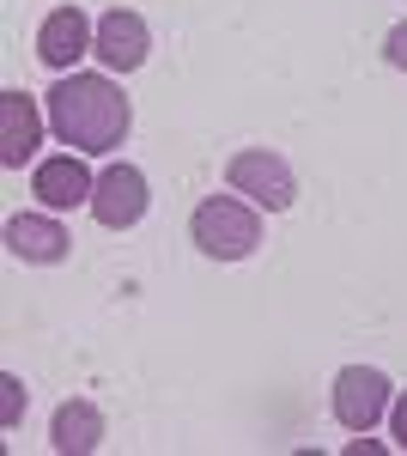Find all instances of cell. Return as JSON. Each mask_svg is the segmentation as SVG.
Returning a JSON list of instances; mask_svg holds the SVG:
<instances>
[{"instance_id": "6da1fadb", "label": "cell", "mask_w": 407, "mask_h": 456, "mask_svg": "<svg viewBox=\"0 0 407 456\" xmlns=\"http://www.w3.org/2000/svg\"><path fill=\"white\" fill-rule=\"evenodd\" d=\"M49 128H55V141L68 146V152L103 159V152H116V146L128 141L134 110H128L116 79H103V73H68L49 92Z\"/></svg>"}, {"instance_id": "7a4b0ae2", "label": "cell", "mask_w": 407, "mask_h": 456, "mask_svg": "<svg viewBox=\"0 0 407 456\" xmlns=\"http://www.w3.org/2000/svg\"><path fill=\"white\" fill-rule=\"evenodd\" d=\"M189 238L213 262H243L262 244V213H256V201H238V189L232 195H207L195 208V219H189Z\"/></svg>"}, {"instance_id": "3957f363", "label": "cell", "mask_w": 407, "mask_h": 456, "mask_svg": "<svg viewBox=\"0 0 407 456\" xmlns=\"http://www.w3.org/2000/svg\"><path fill=\"white\" fill-rule=\"evenodd\" d=\"M225 183L238 189L243 201H256V208H268V213H286L292 201H298V176H292V165H286L280 152H268V146H243V152H232Z\"/></svg>"}, {"instance_id": "277c9868", "label": "cell", "mask_w": 407, "mask_h": 456, "mask_svg": "<svg viewBox=\"0 0 407 456\" xmlns=\"http://www.w3.org/2000/svg\"><path fill=\"white\" fill-rule=\"evenodd\" d=\"M146 208H152V189H146V171H134V165H110L98 176V189H92V219H98L103 232L140 225Z\"/></svg>"}, {"instance_id": "5b68a950", "label": "cell", "mask_w": 407, "mask_h": 456, "mask_svg": "<svg viewBox=\"0 0 407 456\" xmlns=\"http://www.w3.org/2000/svg\"><path fill=\"white\" fill-rule=\"evenodd\" d=\"M389 414V378L377 365H346L335 378V420L346 432H371Z\"/></svg>"}, {"instance_id": "8992f818", "label": "cell", "mask_w": 407, "mask_h": 456, "mask_svg": "<svg viewBox=\"0 0 407 456\" xmlns=\"http://www.w3.org/2000/svg\"><path fill=\"white\" fill-rule=\"evenodd\" d=\"M92 43H98V25H92L79 6H55V12L37 25V61L68 73L79 55H92Z\"/></svg>"}, {"instance_id": "52a82bcc", "label": "cell", "mask_w": 407, "mask_h": 456, "mask_svg": "<svg viewBox=\"0 0 407 456\" xmlns=\"http://www.w3.org/2000/svg\"><path fill=\"white\" fill-rule=\"evenodd\" d=\"M31 189H37V201H43L49 213H68V208H92L98 176L79 165V152H55V159H37Z\"/></svg>"}, {"instance_id": "ba28073f", "label": "cell", "mask_w": 407, "mask_h": 456, "mask_svg": "<svg viewBox=\"0 0 407 456\" xmlns=\"http://www.w3.org/2000/svg\"><path fill=\"white\" fill-rule=\"evenodd\" d=\"M146 49H152V31H146V19L128 12V6H110L98 19V43H92V55H98L110 73H134L146 61Z\"/></svg>"}, {"instance_id": "9c48e42d", "label": "cell", "mask_w": 407, "mask_h": 456, "mask_svg": "<svg viewBox=\"0 0 407 456\" xmlns=\"http://www.w3.org/2000/svg\"><path fill=\"white\" fill-rule=\"evenodd\" d=\"M6 249L19 256V262H37V268H49V262H68V225L61 219H49V213H12L6 219Z\"/></svg>"}, {"instance_id": "30bf717a", "label": "cell", "mask_w": 407, "mask_h": 456, "mask_svg": "<svg viewBox=\"0 0 407 456\" xmlns=\"http://www.w3.org/2000/svg\"><path fill=\"white\" fill-rule=\"evenodd\" d=\"M37 146H43L37 98L0 92V165H6V171H25V159H37Z\"/></svg>"}, {"instance_id": "8fae6325", "label": "cell", "mask_w": 407, "mask_h": 456, "mask_svg": "<svg viewBox=\"0 0 407 456\" xmlns=\"http://www.w3.org/2000/svg\"><path fill=\"white\" fill-rule=\"evenodd\" d=\"M49 444L61 456H85L103 444V408L98 402H61L55 408V426H49Z\"/></svg>"}, {"instance_id": "7c38bea8", "label": "cell", "mask_w": 407, "mask_h": 456, "mask_svg": "<svg viewBox=\"0 0 407 456\" xmlns=\"http://www.w3.org/2000/svg\"><path fill=\"white\" fill-rule=\"evenodd\" d=\"M19 420H25V384L19 378H0V426L12 432Z\"/></svg>"}, {"instance_id": "4fadbf2b", "label": "cell", "mask_w": 407, "mask_h": 456, "mask_svg": "<svg viewBox=\"0 0 407 456\" xmlns=\"http://www.w3.org/2000/svg\"><path fill=\"white\" fill-rule=\"evenodd\" d=\"M383 61H389L395 73H407V19H402L389 37H383Z\"/></svg>"}, {"instance_id": "5bb4252c", "label": "cell", "mask_w": 407, "mask_h": 456, "mask_svg": "<svg viewBox=\"0 0 407 456\" xmlns=\"http://www.w3.org/2000/svg\"><path fill=\"white\" fill-rule=\"evenodd\" d=\"M389 432H395V444L407 451V389H402V402L389 408Z\"/></svg>"}]
</instances>
